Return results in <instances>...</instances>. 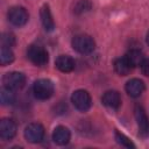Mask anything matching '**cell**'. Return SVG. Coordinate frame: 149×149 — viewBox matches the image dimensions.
<instances>
[{"instance_id": "cell-1", "label": "cell", "mask_w": 149, "mask_h": 149, "mask_svg": "<svg viewBox=\"0 0 149 149\" xmlns=\"http://www.w3.org/2000/svg\"><path fill=\"white\" fill-rule=\"evenodd\" d=\"M71 44H72L73 50H76L77 52L83 54V55L91 54L95 48V42L93 41V38L85 34L76 35L72 38Z\"/></svg>"}, {"instance_id": "cell-2", "label": "cell", "mask_w": 149, "mask_h": 149, "mask_svg": "<svg viewBox=\"0 0 149 149\" xmlns=\"http://www.w3.org/2000/svg\"><path fill=\"white\" fill-rule=\"evenodd\" d=\"M27 57L33 64L37 66H43L49 61V55H48L47 49L40 44L29 45L27 49Z\"/></svg>"}, {"instance_id": "cell-3", "label": "cell", "mask_w": 149, "mask_h": 149, "mask_svg": "<svg viewBox=\"0 0 149 149\" xmlns=\"http://www.w3.org/2000/svg\"><path fill=\"white\" fill-rule=\"evenodd\" d=\"M55 87L51 80L49 79H37L33 85V93L38 100H47L54 94Z\"/></svg>"}, {"instance_id": "cell-4", "label": "cell", "mask_w": 149, "mask_h": 149, "mask_svg": "<svg viewBox=\"0 0 149 149\" xmlns=\"http://www.w3.org/2000/svg\"><path fill=\"white\" fill-rule=\"evenodd\" d=\"M71 102L73 106L80 111V112H86L91 108L92 105V99L91 95L87 91L85 90H76L72 95H71Z\"/></svg>"}, {"instance_id": "cell-5", "label": "cell", "mask_w": 149, "mask_h": 149, "mask_svg": "<svg viewBox=\"0 0 149 149\" xmlns=\"http://www.w3.org/2000/svg\"><path fill=\"white\" fill-rule=\"evenodd\" d=\"M2 83H3L5 87H7L9 90H13V91H17V90H21L24 86L26 76L22 72L12 71V72H8L3 76Z\"/></svg>"}, {"instance_id": "cell-6", "label": "cell", "mask_w": 149, "mask_h": 149, "mask_svg": "<svg viewBox=\"0 0 149 149\" xmlns=\"http://www.w3.org/2000/svg\"><path fill=\"white\" fill-rule=\"evenodd\" d=\"M8 20L9 22L15 26V27H22L27 23L28 21V12L26 10V8L23 7H20V6H15V7H12L9 10H8Z\"/></svg>"}, {"instance_id": "cell-7", "label": "cell", "mask_w": 149, "mask_h": 149, "mask_svg": "<svg viewBox=\"0 0 149 149\" xmlns=\"http://www.w3.org/2000/svg\"><path fill=\"white\" fill-rule=\"evenodd\" d=\"M24 137L30 143H38L44 137V128L38 122L29 123L24 129Z\"/></svg>"}, {"instance_id": "cell-8", "label": "cell", "mask_w": 149, "mask_h": 149, "mask_svg": "<svg viewBox=\"0 0 149 149\" xmlns=\"http://www.w3.org/2000/svg\"><path fill=\"white\" fill-rule=\"evenodd\" d=\"M16 134V123L9 118H3L0 121V136L2 140H12Z\"/></svg>"}, {"instance_id": "cell-9", "label": "cell", "mask_w": 149, "mask_h": 149, "mask_svg": "<svg viewBox=\"0 0 149 149\" xmlns=\"http://www.w3.org/2000/svg\"><path fill=\"white\" fill-rule=\"evenodd\" d=\"M134 114H135V119H136L141 135H143V136L149 135V119H148L143 107L137 105L134 109Z\"/></svg>"}, {"instance_id": "cell-10", "label": "cell", "mask_w": 149, "mask_h": 149, "mask_svg": "<svg viewBox=\"0 0 149 149\" xmlns=\"http://www.w3.org/2000/svg\"><path fill=\"white\" fill-rule=\"evenodd\" d=\"M125 88H126V92L128 93L129 97H132V98H137V97H140V95L143 93L146 86H144V83H143L141 79H139V78H133V79H130V80L127 81Z\"/></svg>"}, {"instance_id": "cell-11", "label": "cell", "mask_w": 149, "mask_h": 149, "mask_svg": "<svg viewBox=\"0 0 149 149\" xmlns=\"http://www.w3.org/2000/svg\"><path fill=\"white\" fill-rule=\"evenodd\" d=\"M101 102H102L106 107H108V108H111V109H116V108H119L120 105H121V97H120V93H119L118 91H113V90L107 91V92L104 93V95H102V98H101Z\"/></svg>"}, {"instance_id": "cell-12", "label": "cell", "mask_w": 149, "mask_h": 149, "mask_svg": "<svg viewBox=\"0 0 149 149\" xmlns=\"http://www.w3.org/2000/svg\"><path fill=\"white\" fill-rule=\"evenodd\" d=\"M71 139V133L69 130V128L64 127V126H57L54 129L52 133V140L58 146H65L69 143Z\"/></svg>"}, {"instance_id": "cell-13", "label": "cell", "mask_w": 149, "mask_h": 149, "mask_svg": "<svg viewBox=\"0 0 149 149\" xmlns=\"http://www.w3.org/2000/svg\"><path fill=\"white\" fill-rule=\"evenodd\" d=\"M113 66H114V70L120 76H127L130 73V71L133 70V65L132 63L129 62V59L127 58V56H122V57H119L114 61L113 63Z\"/></svg>"}, {"instance_id": "cell-14", "label": "cell", "mask_w": 149, "mask_h": 149, "mask_svg": "<svg viewBox=\"0 0 149 149\" xmlns=\"http://www.w3.org/2000/svg\"><path fill=\"white\" fill-rule=\"evenodd\" d=\"M56 68L62 72H71L74 69V61L68 55H59L55 61Z\"/></svg>"}, {"instance_id": "cell-15", "label": "cell", "mask_w": 149, "mask_h": 149, "mask_svg": "<svg viewBox=\"0 0 149 149\" xmlns=\"http://www.w3.org/2000/svg\"><path fill=\"white\" fill-rule=\"evenodd\" d=\"M40 16H41V21H42L44 29L47 31H52L55 28V21L52 19V15H51V12H50V8L48 5H43L41 7Z\"/></svg>"}, {"instance_id": "cell-16", "label": "cell", "mask_w": 149, "mask_h": 149, "mask_svg": "<svg viewBox=\"0 0 149 149\" xmlns=\"http://www.w3.org/2000/svg\"><path fill=\"white\" fill-rule=\"evenodd\" d=\"M13 61H14V54H13L12 49L9 47L2 45L1 50H0V63H1V65L5 66L7 64H10Z\"/></svg>"}, {"instance_id": "cell-17", "label": "cell", "mask_w": 149, "mask_h": 149, "mask_svg": "<svg viewBox=\"0 0 149 149\" xmlns=\"http://www.w3.org/2000/svg\"><path fill=\"white\" fill-rule=\"evenodd\" d=\"M0 100H1V104L2 105H12L14 104L15 101V94H14V91L13 90H9L7 87L3 86V88L1 90V93H0Z\"/></svg>"}, {"instance_id": "cell-18", "label": "cell", "mask_w": 149, "mask_h": 149, "mask_svg": "<svg viewBox=\"0 0 149 149\" xmlns=\"http://www.w3.org/2000/svg\"><path fill=\"white\" fill-rule=\"evenodd\" d=\"M126 56H127V58L129 59V62L132 63V65H133V66L141 65L142 61L144 59L143 54H142L140 50H137V49H132V50H130Z\"/></svg>"}, {"instance_id": "cell-19", "label": "cell", "mask_w": 149, "mask_h": 149, "mask_svg": "<svg viewBox=\"0 0 149 149\" xmlns=\"http://www.w3.org/2000/svg\"><path fill=\"white\" fill-rule=\"evenodd\" d=\"M115 140L118 141V143H120L121 146H123V147H126V148H134L135 146H134V143L125 135V134H122V133H120V132H115Z\"/></svg>"}, {"instance_id": "cell-20", "label": "cell", "mask_w": 149, "mask_h": 149, "mask_svg": "<svg viewBox=\"0 0 149 149\" xmlns=\"http://www.w3.org/2000/svg\"><path fill=\"white\" fill-rule=\"evenodd\" d=\"M1 42H2V45L10 48L15 44V36L12 33H3L1 37Z\"/></svg>"}, {"instance_id": "cell-21", "label": "cell", "mask_w": 149, "mask_h": 149, "mask_svg": "<svg viewBox=\"0 0 149 149\" xmlns=\"http://www.w3.org/2000/svg\"><path fill=\"white\" fill-rule=\"evenodd\" d=\"M140 66H141L142 73H143L144 76L149 77V58H144V59L142 61V63H141Z\"/></svg>"}, {"instance_id": "cell-22", "label": "cell", "mask_w": 149, "mask_h": 149, "mask_svg": "<svg viewBox=\"0 0 149 149\" xmlns=\"http://www.w3.org/2000/svg\"><path fill=\"white\" fill-rule=\"evenodd\" d=\"M147 43H148V45H149V31H148V34H147Z\"/></svg>"}]
</instances>
